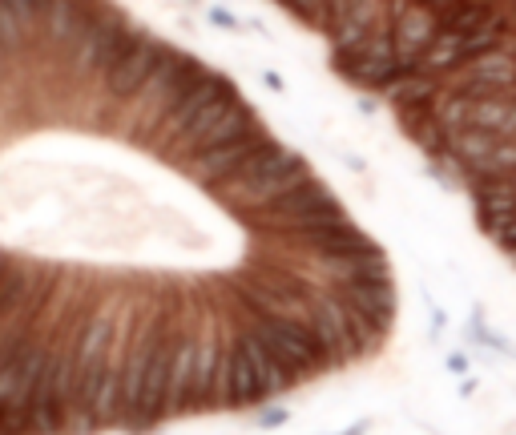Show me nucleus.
Segmentation results:
<instances>
[{"instance_id":"nucleus-1","label":"nucleus","mask_w":516,"mask_h":435,"mask_svg":"<svg viewBox=\"0 0 516 435\" xmlns=\"http://www.w3.org/2000/svg\"><path fill=\"white\" fill-rule=\"evenodd\" d=\"M388 250L121 0H0V435L154 431L376 359Z\"/></svg>"}]
</instances>
